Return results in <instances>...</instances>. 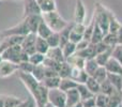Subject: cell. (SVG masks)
Returning a JSON list of instances; mask_svg holds the SVG:
<instances>
[{"mask_svg":"<svg viewBox=\"0 0 122 107\" xmlns=\"http://www.w3.org/2000/svg\"><path fill=\"white\" fill-rule=\"evenodd\" d=\"M16 74L30 95L36 101V107H45V105L48 103V89L41 82L36 79L31 73H26L18 70Z\"/></svg>","mask_w":122,"mask_h":107,"instance_id":"cell-1","label":"cell"},{"mask_svg":"<svg viewBox=\"0 0 122 107\" xmlns=\"http://www.w3.org/2000/svg\"><path fill=\"white\" fill-rule=\"evenodd\" d=\"M109 11L104 4L101 2H95L94 3V16L95 23L99 25V27L102 29L104 34L108 32V28H109Z\"/></svg>","mask_w":122,"mask_h":107,"instance_id":"cell-2","label":"cell"},{"mask_svg":"<svg viewBox=\"0 0 122 107\" xmlns=\"http://www.w3.org/2000/svg\"><path fill=\"white\" fill-rule=\"evenodd\" d=\"M42 17L45 23L51 27V29L55 32H60L61 30L64 27H66L67 24H69L59 13L57 12V10L53 11V12H48V13H43Z\"/></svg>","mask_w":122,"mask_h":107,"instance_id":"cell-3","label":"cell"},{"mask_svg":"<svg viewBox=\"0 0 122 107\" xmlns=\"http://www.w3.org/2000/svg\"><path fill=\"white\" fill-rule=\"evenodd\" d=\"M48 103L56 107H66V93L59 88L49 89Z\"/></svg>","mask_w":122,"mask_h":107,"instance_id":"cell-4","label":"cell"},{"mask_svg":"<svg viewBox=\"0 0 122 107\" xmlns=\"http://www.w3.org/2000/svg\"><path fill=\"white\" fill-rule=\"evenodd\" d=\"M21 46L20 44L18 45H14L12 47H9L5 51H3L0 56H1V59L3 60H8L11 61V62H14L16 64H18L20 62V56H21Z\"/></svg>","mask_w":122,"mask_h":107,"instance_id":"cell-5","label":"cell"},{"mask_svg":"<svg viewBox=\"0 0 122 107\" xmlns=\"http://www.w3.org/2000/svg\"><path fill=\"white\" fill-rule=\"evenodd\" d=\"M2 36H27L28 33H30L29 28L27 26V21L24 18L20 23H18L17 25H15L14 27H11L9 29L2 30Z\"/></svg>","mask_w":122,"mask_h":107,"instance_id":"cell-6","label":"cell"},{"mask_svg":"<svg viewBox=\"0 0 122 107\" xmlns=\"http://www.w3.org/2000/svg\"><path fill=\"white\" fill-rule=\"evenodd\" d=\"M18 71V64L1 59L0 61V78H5Z\"/></svg>","mask_w":122,"mask_h":107,"instance_id":"cell-7","label":"cell"},{"mask_svg":"<svg viewBox=\"0 0 122 107\" xmlns=\"http://www.w3.org/2000/svg\"><path fill=\"white\" fill-rule=\"evenodd\" d=\"M36 33H28L23 39V42L20 44L21 49L25 53H27L29 56L33 53H36Z\"/></svg>","mask_w":122,"mask_h":107,"instance_id":"cell-8","label":"cell"},{"mask_svg":"<svg viewBox=\"0 0 122 107\" xmlns=\"http://www.w3.org/2000/svg\"><path fill=\"white\" fill-rule=\"evenodd\" d=\"M25 36H4L3 40L0 43V54L3 51H5L9 47H12L14 45H18L21 44L23 42V39Z\"/></svg>","mask_w":122,"mask_h":107,"instance_id":"cell-9","label":"cell"},{"mask_svg":"<svg viewBox=\"0 0 122 107\" xmlns=\"http://www.w3.org/2000/svg\"><path fill=\"white\" fill-rule=\"evenodd\" d=\"M34 14H42L36 0H24V17Z\"/></svg>","mask_w":122,"mask_h":107,"instance_id":"cell-10","label":"cell"},{"mask_svg":"<svg viewBox=\"0 0 122 107\" xmlns=\"http://www.w3.org/2000/svg\"><path fill=\"white\" fill-rule=\"evenodd\" d=\"M87 11L84 2L81 0H76L75 9H74V23H84L86 19Z\"/></svg>","mask_w":122,"mask_h":107,"instance_id":"cell-11","label":"cell"},{"mask_svg":"<svg viewBox=\"0 0 122 107\" xmlns=\"http://www.w3.org/2000/svg\"><path fill=\"white\" fill-rule=\"evenodd\" d=\"M27 21V26L29 28L30 33H36L38 27L40 25L41 20L43 19L42 14H34V15H29V16L24 17Z\"/></svg>","mask_w":122,"mask_h":107,"instance_id":"cell-12","label":"cell"},{"mask_svg":"<svg viewBox=\"0 0 122 107\" xmlns=\"http://www.w3.org/2000/svg\"><path fill=\"white\" fill-rule=\"evenodd\" d=\"M45 56L53 59V60H55V61H57V62H63V61L65 60L64 56H63V53H62V48H61L60 46L49 47V49L47 51Z\"/></svg>","mask_w":122,"mask_h":107,"instance_id":"cell-13","label":"cell"},{"mask_svg":"<svg viewBox=\"0 0 122 107\" xmlns=\"http://www.w3.org/2000/svg\"><path fill=\"white\" fill-rule=\"evenodd\" d=\"M105 69L108 73H114V74H120L122 75V65L116 59L112 58L107 61V63L105 64Z\"/></svg>","mask_w":122,"mask_h":107,"instance_id":"cell-14","label":"cell"},{"mask_svg":"<svg viewBox=\"0 0 122 107\" xmlns=\"http://www.w3.org/2000/svg\"><path fill=\"white\" fill-rule=\"evenodd\" d=\"M66 107H70V106H73L75 104L79 103L81 100H80V97H79V93H78L77 89L74 88V89H71V90L66 91Z\"/></svg>","mask_w":122,"mask_h":107,"instance_id":"cell-15","label":"cell"},{"mask_svg":"<svg viewBox=\"0 0 122 107\" xmlns=\"http://www.w3.org/2000/svg\"><path fill=\"white\" fill-rule=\"evenodd\" d=\"M76 54L78 55V56L82 57L84 59H91V58H95V56H97V51H95V45L92 44V43L90 42V44H89V46H87L86 48L81 49V51H76Z\"/></svg>","mask_w":122,"mask_h":107,"instance_id":"cell-16","label":"cell"},{"mask_svg":"<svg viewBox=\"0 0 122 107\" xmlns=\"http://www.w3.org/2000/svg\"><path fill=\"white\" fill-rule=\"evenodd\" d=\"M107 79L110 82V84L115 87L117 91L122 93V75L120 74H114L107 72Z\"/></svg>","mask_w":122,"mask_h":107,"instance_id":"cell-17","label":"cell"},{"mask_svg":"<svg viewBox=\"0 0 122 107\" xmlns=\"http://www.w3.org/2000/svg\"><path fill=\"white\" fill-rule=\"evenodd\" d=\"M53 32L54 31L51 29V27L45 23L44 19H42L38 27V30H36V36H40V38H43V39H47Z\"/></svg>","mask_w":122,"mask_h":107,"instance_id":"cell-18","label":"cell"},{"mask_svg":"<svg viewBox=\"0 0 122 107\" xmlns=\"http://www.w3.org/2000/svg\"><path fill=\"white\" fill-rule=\"evenodd\" d=\"M60 82H61L60 76H51V77H45L41 82H42V84L49 90V89L59 88Z\"/></svg>","mask_w":122,"mask_h":107,"instance_id":"cell-19","label":"cell"},{"mask_svg":"<svg viewBox=\"0 0 122 107\" xmlns=\"http://www.w3.org/2000/svg\"><path fill=\"white\" fill-rule=\"evenodd\" d=\"M65 61H66L67 63H70L71 66H77V67H79V69H84L86 59H84L82 57L78 56V55L75 53L74 55L70 56L69 58L65 59Z\"/></svg>","mask_w":122,"mask_h":107,"instance_id":"cell-20","label":"cell"},{"mask_svg":"<svg viewBox=\"0 0 122 107\" xmlns=\"http://www.w3.org/2000/svg\"><path fill=\"white\" fill-rule=\"evenodd\" d=\"M85 85H86L87 88H88L94 95H97V93L101 92V84H100L95 78H93L92 76H89Z\"/></svg>","mask_w":122,"mask_h":107,"instance_id":"cell-21","label":"cell"},{"mask_svg":"<svg viewBox=\"0 0 122 107\" xmlns=\"http://www.w3.org/2000/svg\"><path fill=\"white\" fill-rule=\"evenodd\" d=\"M112 48H114V47H112V48L103 51V53L97 54V56H95V60H97V62L99 63V65H101V66H105V64L107 63V61L112 58Z\"/></svg>","mask_w":122,"mask_h":107,"instance_id":"cell-22","label":"cell"},{"mask_svg":"<svg viewBox=\"0 0 122 107\" xmlns=\"http://www.w3.org/2000/svg\"><path fill=\"white\" fill-rule=\"evenodd\" d=\"M77 86H78V82H76L75 80H73L72 78L66 77V78H61L59 89H61V90L64 91V92H66V91L71 90V89L77 88Z\"/></svg>","mask_w":122,"mask_h":107,"instance_id":"cell-23","label":"cell"},{"mask_svg":"<svg viewBox=\"0 0 122 107\" xmlns=\"http://www.w3.org/2000/svg\"><path fill=\"white\" fill-rule=\"evenodd\" d=\"M72 26H73V24H67L66 27H64L59 32L60 47H63L67 42H70V33H71V30H72Z\"/></svg>","mask_w":122,"mask_h":107,"instance_id":"cell-24","label":"cell"},{"mask_svg":"<svg viewBox=\"0 0 122 107\" xmlns=\"http://www.w3.org/2000/svg\"><path fill=\"white\" fill-rule=\"evenodd\" d=\"M122 24L119 21V19L116 17V15L114 14V12L109 11V28H108V32L112 33H117V31L119 30V28L121 27Z\"/></svg>","mask_w":122,"mask_h":107,"instance_id":"cell-25","label":"cell"},{"mask_svg":"<svg viewBox=\"0 0 122 107\" xmlns=\"http://www.w3.org/2000/svg\"><path fill=\"white\" fill-rule=\"evenodd\" d=\"M49 49V45L47 43L46 39L40 38V36H36V51L41 54L46 55L47 51Z\"/></svg>","mask_w":122,"mask_h":107,"instance_id":"cell-26","label":"cell"},{"mask_svg":"<svg viewBox=\"0 0 122 107\" xmlns=\"http://www.w3.org/2000/svg\"><path fill=\"white\" fill-rule=\"evenodd\" d=\"M99 66H100V65H99V63L97 62L95 58H91V59H87V60H86L84 70L87 72V74H88L89 76H92Z\"/></svg>","mask_w":122,"mask_h":107,"instance_id":"cell-27","label":"cell"},{"mask_svg":"<svg viewBox=\"0 0 122 107\" xmlns=\"http://www.w3.org/2000/svg\"><path fill=\"white\" fill-rule=\"evenodd\" d=\"M40 9L41 12L43 13H48V12H53V11L57 10V5H56V1L55 0H43L40 3Z\"/></svg>","mask_w":122,"mask_h":107,"instance_id":"cell-28","label":"cell"},{"mask_svg":"<svg viewBox=\"0 0 122 107\" xmlns=\"http://www.w3.org/2000/svg\"><path fill=\"white\" fill-rule=\"evenodd\" d=\"M122 101V93L121 92H115L112 95L108 97L107 101V107H119L121 105Z\"/></svg>","mask_w":122,"mask_h":107,"instance_id":"cell-29","label":"cell"},{"mask_svg":"<svg viewBox=\"0 0 122 107\" xmlns=\"http://www.w3.org/2000/svg\"><path fill=\"white\" fill-rule=\"evenodd\" d=\"M71 64L67 63L66 61H63V62H60L59 69H58V75L60 76L61 78H66L70 77V74H71Z\"/></svg>","mask_w":122,"mask_h":107,"instance_id":"cell-30","label":"cell"},{"mask_svg":"<svg viewBox=\"0 0 122 107\" xmlns=\"http://www.w3.org/2000/svg\"><path fill=\"white\" fill-rule=\"evenodd\" d=\"M115 92H117V90L115 89V87L110 84V82L108 79H105L103 82H101V92L100 93H103V94L109 97V95H112V93H115Z\"/></svg>","mask_w":122,"mask_h":107,"instance_id":"cell-31","label":"cell"},{"mask_svg":"<svg viewBox=\"0 0 122 107\" xmlns=\"http://www.w3.org/2000/svg\"><path fill=\"white\" fill-rule=\"evenodd\" d=\"M76 89H77L78 93H79V97H80V100H81V101L82 100H86V99H89V97H94V94L87 88V86L85 84H78V86Z\"/></svg>","mask_w":122,"mask_h":107,"instance_id":"cell-32","label":"cell"},{"mask_svg":"<svg viewBox=\"0 0 122 107\" xmlns=\"http://www.w3.org/2000/svg\"><path fill=\"white\" fill-rule=\"evenodd\" d=\"M103 36H104V32L102 31V29L99 27L97 23L94 25V30H93V33H92V36H91V40L90 42L92 44H97V43L101 42L103 40Z\"/></svg>","mask_w":122,"mask_h":107,"instance_id":"cell-33","label":"cell"},{"mask_svg":"<svg viewBox=\"0 0 122 107\" xmlns=\"http://www.w3.org/2000/svg\"><path fill=\"white\" fill-rule=\"evenodd\" d=\"M31 74L33 75V77L36 79H38L39 82H42L45 77V70H44V65L43 64H38L34 65L33 70H32Z\"/></svg>","mask_w":122,"mask_h":107,"instance_id":"cell-34","label":"cell"},{"mask_svg":"<svg viewBox=\"0 0 122 107\" xmlns=\"http://www.w3.org/2000/svg\"><path fill=\"white\" fill-rule=\"evenodd\" d=\"M23 102V100L14 95H4V107H16Z\"/></svg>","mask_w":122,"mask_h":107,"instance_id":"cell-35","label":"cell"},{"mask_svg":"<svg viewBox=\"0 0 122 107\" xmlns=\"http://www.w3.org/2000/svg\"><path fill=\"white\" fill-rule=\"evenodd\" d=\"M102 41L109 47H115L116 45H118V41H117L116 33H112V32H107L106 34H104L103 40Z\"/></svg>","mask_w":122,"mask_h":107,"instance_id":"cell-36","label":"cell"},{"mask_svg":"<svg viewBox=\"0 0 122 107\" xmlns=\"http://www.w3.org/2000/svg\"><path fill=\"white\" fill-rule=\"evenodd\" d=\"M62 48V53H63V56H64V59L69 58L70 56H72V55H74L76 53V44L73 42H67L66 44L64 45L63 47H61Z\"/></svg>","mask_w":122,"mask_h":107,"instance_id":"cell-37","label":"cell"},{"mask_svg":"<svg viewBox=\"0 0 122 107\" xmlns=\"http://www.w3.org/2000/svg\"><path fill=\"white\" fill-rule=\"evenodd\" d=\"M92 77L95 78L100 84L103 82L105 79H107V71H106L105 66H101V65H100L97 69V71L94 72V74L92 75Z\"/></svg>","mask_w":122,"mask_h":107,"instance_id":"cell-38","label":"cell"},{"mask_svg":"<svg viewBox=\"0 0 122 107\" xmlns=\"http://www.w3.org/2000/svg\"><path fill=\"white\" fill-rule=\"evenodd\" d=\"M94 25H95V19H94V16H92V18H91L89 25H87L86 28H85V32H84V39L85 40H87V41L91 40L93 30H94Z\"/></svg>","mask_w":122,"mask_h":107,"instance_id":"cell-39","label":"cell"},{"mask_svg":"<svg viewBox=\"0 0 122 107\" xmlns=\"http://www.w3.org/2000/svg\"><path fill=\"white\" fill-rule=\"evenodd\" d=\"M47 43H48L49 47H58L60 46V36H59V32H55L54 31L48 38L46 39Z\"/></svg>","mask_w":122,"mask_h":107,"instance_id":"cell-40","label":"cell"},{"mask_svg":"<svg viewBox=\"0 0 122 107\" xmlns=\"http://www.w3.org/2000/svg\"><path fill=\"white\" fill-rule=\"evenodd\" d=\"M45 59V55L44 54H41V53H33L32 55L29 56V62L32 63L33 65H38V64H42L43 61Z\"/></svg>","mask_w":122,"mask_h":107,"instance_id":"cell-41","label":"cell"},{"mask_svg":"<svg viewBox=\"0 0 122 107\" xmlns=\"http://www.w3.org/2000/svg\"><path fill=\"white\" fill-rule=\"evenodd\" d=\"M108 97L103 93H97L95 95V105L97 107H107Z\"/></svg>","mask_w":122,"mask_h":107,"instance_id":"cell-42","label":"cell"},{"mask_svg":"<svg viewBox=\"0 0 122 107\" xmlns=\"http://www.w3.org/2000/svg\"><path fill=\"white\" fill-rule=\"evenodd\" d=\"M112 57L114 59H116L122 65V45H116V46L112 48Z\"/></svg>","mask_w":122,"mask_h":107,"instance_id":"cell-43","label":"cell"},{"mask_svg":"<svg viewBox=\"0 0 122 107\" xmlns=\"http://www.w3.org/2000/svg\"><path fill=\"white\" fill-rule=\"evenodd\" d=\"M34 65L30 63L29 61H23V62L18 63V70L21 72H26V73H31L33 70Z\"/></svg>","mask_w":122,"mask_h":107,"instance_id":"cell-44","label":"cell"},{"mask_svg":"<svg viewBox=\"0 0 122 107\" xmlns=\"http://www.w3.org/2000/svg\"><path fill=\"white\" fill-rule=\"evenodd\" d=\"M85 28H86V25L84 23H73V26H72V30L74 32H77L82 36L85 32Z\"/></svg>","mask_w":122,"mask_h":107,"instance_id":"cell-45","label":"cell"},{"mask_svg":"<svg viewBox=\"0 0 122 107\" xmlns=\"http://www.w3.org/2000/svg\"><path fill=\"white\" fill-rule=\"evenodd\" d=\"M84 39V36L82 34H79L77 32H74L73 30H71V33H70V41L75 44H77L79 41H81Z\"/></svg>","mask_w":122,"mask_h":107,"instance_id":"cell-46","label":"cell"},{"mask_svg":"<svg viewBox=\"0 0 122 107\" xmlns=\"http://www.w3.org/2000/svg\"><path fill=\"white\" fill-rule=\"evenodd\" d=\"M94 45H95V51H97V55L100 54V53H103V51H107V49H109V48H112V47L107 46L103 41H101V42L97 43V44H94Z\"/></svg>","mask_w":122,"mask_h":107,"instance_id":"cell-47","label":"cell"},{"mask_svg":"<svg viewBox=\"0 0 122 107\" xmlns=\"http://www.w3.org/2000/svg\"><path fill=\"white\" fill-rule=\"evenodd\" d=\"M81 104H82L84 107H94V106H97L95 105V95L92 97H89V99L82 100Z\"/></svg>","mask_w":122,"mask_h":107,"instance_id":"cell-48","label":"cell"},{"mask_svg":"<svg viewBox=\"0 0 122 107\" xmlns=\"http://www.w3.org/2000/svg\"><path fill=\"white\" fill-rule=\"evenodd\" d=\"M88 77H89V75L87 74V72L82 69V71L80 72V74H79V76H78V78H77V80H76V82H77L78 84H86Z\"/></svg>","mask_w":122,"mask_h":107,"instance_id":"cell-49","label":"cell"},{"mask_svg":"<svg viewBox=\"0 0 122 107\" xmlns=\"http://www.w3.org/2000/svg\"><path fill=\"white\" fill-rule=\"evenodd\" d=\"M89 44H90V41H87V40H85V39H82L81 41H79V42L76 44V51L86 48L87 46H89Z\"/></svg>","mask_w":122,"mask_h":107,"instance_id":"cell-50","label":"cell"},{"mask_svg":"<svg viewBox=\"0 0 122 107\" xmlns=\"http://www.w3.org/2000/svg\"><path fill=\"white\" fill-rule=\"evenodd\" d=\"M116 36H117V41H118V45H122V25L119 28L118 31H117Z\"/></svg>","mask_w":122,"mask_h":107,"instance_id":"cell-51","label":"cell"},{"mask_svg":"<svg viewBox=\"0 0 122 107\" xmlns=\"http://www.w3.org/2000/svg\"><path fill=\"white\" fill-rule=\"evenodd\" d=\"M0 107H4V95H0Z\"/></svg>","mask_w":122,"mask_h":107,"instance_id":"cell-52","label":"cell"},{"mask_svg":"<svg viewBox=\"0 0 122 107\" xmlns=\"http://www.w3.org/2000/svg\"><path fill=\"white\" fill-rule=\"evenodd\" d=\"M70 107H84V106H82V104H81V101H80L79 103L75 104V105H73V106H70Z\"/></svg>","mask_w":122,"mask_h":107,"instance_id":"cell-53","label":"cell"},{"mask_svg":"<svg viewBox=\"0 0 122 107\" xmlns=\"http://www.w3.org/2000/svg\"><path fill=\"white\" fill-rule=\"evenodd\" d=\"M3 38H4V36H2V32H1V31H0V43H1V41H2V40H3Z\"/></svg>","mask_w":122,"mask_h":107,"instance_id":"cell-54","label":"cell"},{"mask_svg":"<svg viewBox=\"0 0 122 107\" xmlns=\"http://www.w3.org/2000/svg\"><path fill=\"white\" fill-rule=\"evenodd\" d=\"M45 107H56V106H54V105H51V103H47L46 105H45Z\"/></svg>","mask_w":122,"mask_h":107,"instance_id":"cell-55","label":"cell"},{"mask_svg":"<svg viewBox=\"0 0 122 107\" xmlns=\"http://www.w3.org/2000/svg\"><path fill=\"white\" fill-rule=\"evenodd\" d=\"M42 1H43V0H36V2H38V3H39V4H40V3H41V2H42Z\"/></svg>","mask_w":122,"mask_h":107,"instance_id":"cell-56","label":"cell"},{"mask_svg":"<svg viewBox=\"0 0 122 107\" xmlns=\"http://www.w3.org/2000/svg\"><path fill=\"white\" fill-rule=\"evenodd\" d=\"M0 61H1V56H0Z\"/></svg>","mask_w":122,"mask_h":107,"instance_id":"cell-57","label":"cell"},{"mask_svg":"<svg viewBox=\"0 0 122 107\" xmlns=\"http://www.w3.org/2000/svg\"><path fill=\"white\" fill-rule=\"evenodd\" d=\"M121 106H122V101H121Z\"/></svg>","mask_w":122,"mask_h":107,"instance_id":"cell-58","label":"cell"},{"mask_svg":"<svg viewBox=\"0 0 122 107\" xmlns=\"http://www.w3.org/2000/svg\"><path fill=\"white\" fill-rule=\"evenodd\" d=\"M119 107H122V106H121V105H120V106H119Z\"/></svg>","mask_w":122,"mask_h":107,"instance_id":"cell-59","label":"cell"},{"mask_svg":"<svg viewBox=\"0 0 122 107\" xmlns=\"http://www.w3.org/2000/svg\"><path fill=\"white\" fill-rule=\"evenodd\" d=\"M94 107H97V106H94Z\"/></svg>","mask_w":122,"mask_h":107,"instance_id":"cell-60","label":"cell"},{"mask_svg":"<svg viewBox=\"0 0 122 107\" xmlns=\"http://www.w3.org/2000/svg\"><path fill=\"white\" fill-rule=\"evenodd\" d=\"M121 91H122V90H121Z\"/></svg>","mask_w":122,"mask_h":107,"instance_id":"cell-61","label":"cell"}]
</instances>
